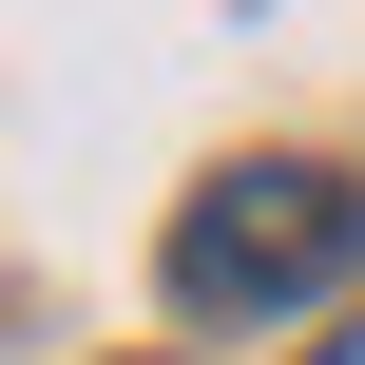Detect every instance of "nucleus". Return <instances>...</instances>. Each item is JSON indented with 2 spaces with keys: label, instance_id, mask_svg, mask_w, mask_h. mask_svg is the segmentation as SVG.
Returning <instances> with one entry per match:
<instances>
[{
  "label": "nucleus",
  "instance_id": "obj_1",
  "mask_svg": "<svg viewBox=\"0 0 365 365\" xmlns=\"http://www.w3.org/2000/svg\"><path fill=\"white\" fill-rule=\"evenodd\" d=\"M365 269V192L327 154H250V173H212L192 212H173V308H308V289H346Z\"/></svg>",
  "mask_w": 365,
  "mask_h": 365
},
{
  "label": "nucleus",
  "instance_id": "obj_2",
  "mask_svg": "<svg viewBox=\"0 0 365 365\" xmlns=\"http://www.w3.org/2000/svg\"><path fill=\"white\" fill-rule=\"evenodd\" d=\"M308 365H365V327H346V346H308Z\"/></svg>",
  "mask_w": 365,
  "mask_h": 365
}]
</instances>
